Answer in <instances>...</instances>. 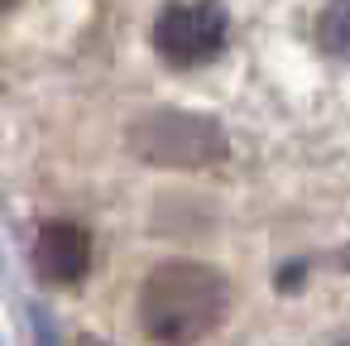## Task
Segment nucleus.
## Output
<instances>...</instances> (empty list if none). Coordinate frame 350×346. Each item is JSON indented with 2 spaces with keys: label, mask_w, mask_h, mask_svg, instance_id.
Returning a JSON list of instances; mask_svg holds the SVG:
<instances>
[{
  "label": "nucleus",
  "mask_w": 350,
  "mask_h": 346,
  "mask_svg": "<svg viewBox=\"0 0 350 346\" xmlns=\"http://www.w3.org/2000/svg\"><path fill=\"white\" fill-rule=\"evenodd\" d=\"M317 39H321V49H331V53H345V49H350V0H331V5L321 10Z\"/></svg>",
  "instance_id": "nucleus-5"
},
{
  "label": "nucleus",
  "mask_w": 350,
  "mask_h": 346,
  "mask_svg": "<svg viewBox=\"0 0 350 346\" xmlns=\"http://www.w3.org/2000/svg\"><path fill=\"white\" fill-rule=\"evenodd\" d=\"M92 264V236L77 221H44L34 236V269L49 284H77Z\"/></svg>",
  "instance_id": "nucleus-4"
},
{
  "label": "nucleus",
  "mask_w": 350,
  "mask_h": 346,
  "mask_svg": "<svg viewBox=\"0 0 350 346\" xmlns=\"http://www.w3.org/2000/svg\"><path fill=\"white\" fill-rule=\"evenodd\" d=\"M10 5H15V0H0V10H10Z\"/></svg>",
  "instance_id": "nucleus-6"
},
{
  "label": "nucleus",
  "mask_w": 350,
  "mask_h": 346,
  "mask_svg": "<svg viewBox=\"0 0 350 346\" xmlns=\"http://www.w3.org/2000/svg\"><path fill=\"white\" fill-rule=\"evenodd\" d=\"M230 288L211 264L168 260L139 284V327L159 346H192L226 317Z\"/></svg>",
  "instance_id": "nucleus-1"
},
{
  "label": "nucleus",
  "mask_w": 350,
  "mask_h": 346,
  "mask_svg": "<svg viewBox=\"0 0 350 346\" xmlns=\"http://www.w3.org/2000/svg\"><path fill=\"white\" fill-rule=\"evenodd\" d=\"M154 44L168 63L178 68H192V63H206L221 53L226 44V15L216 5H206V0H178V5H168L154 25Z\"/></svg>",
  "instance_id": "nucleus-3"
},
{
  "label": "nucleus",
  "mask_w": 350,
  "mask_h": 346,
  "mask_svg": "<svg viewBox=\"0 0 350 346\" xmlns=\"http://www.w3.org/2000/svg\"><path fill=\"white\" fill-rule=\"evenodd\" d=\"M130 149L144 164H163V169H206L216 159H226V135L216 121L192 116V111H144L130 125Z\"/></svg>",
  "instance_id": "nucleus-2"
}]
</instances>
